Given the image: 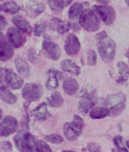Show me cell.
Masks as SVG:
<instances>
[{"label": "cell", "mask_w": 129, "mask_h": 152, "mask_svg": "<svg viewBox=\"0 0 129 152\" xmlns=\"http://www.w3.org/2000/svg\"><path fill=\"white\" fill-rule=\"evenodd\" d=\"M16 148L20 152H35L36 150V138L27 131L21 129L14 137Z\"/></svg>", "instance_id": "1"}, {"label": "cell", "mask_w": 129, "mask_h": 152, "mask_svg": "<svg viewBox=\"0 0 129 152\" xmlns=\"http://www.w3.org/2000/svg\"><path fill=\"white\" fill-rule=\"evenodd\" d=\"M126 96L122 92L111 94L106 98L104 105L109 110V116L112 117L120 115L125 108Z\"/></svg>", "instance_id": "2"}, {"label": "cell", "mask_w": 129, "mask_h": 152, "mask_svg": "<svg viewBox=\"0 0 129 152\" xmlns=\"http://www.w3.org/2000/svg\"><path fill=\"white\" fill-rule=\"evenodd\" d=\"M97 50L100 57L104 61H112L116 55V43L110 37L106 36L104 38L97 40Z\"/></svg>", "instance_id": "3"}, {"label": "cell", "mask_w": 129, "mask_h": 152, "mask_svg": "<svg viewBox=\"0 0 129 152\" xmlns=\"http://www.w3.org/2000/svg\"><path fill=\"white\" fill-rule=\"evenodd\" d=\"M74 121L66 123L64 126V133L70 142L75 141L79 137L84 126V121L79 115H74Z\"/></svg>", "instance_id": "4"}, {"label": "cell", "mask_w": 129, "mask_h": 152, "mask_svg": "<svg viewBox=\"0 0 129 152\" xmlns=\"http://www.w3.org/2000/svg\"><path fill=\"white\" fill-rule=\"evenodd\" d=\"M79 23L82 27L88 32L97 31L100 27L98 17L91 9H85L79 16Z\"/></svg>", "instance_id": "5"}, {"label": "cell", "mask_w": 129, "mask_h": 152, "mask_svg": "<svg viewBox=\"0 0 129 152\" xmlns=\"http://www.w3.org/2000/svg\"><path fill=\"white\" fill-rule=\"evenodd\" d=\"M43 87L40 84L35 83H29L24 86L22 89V97L26 101L30 102H36L40 99L43 95Z\"/></svg>", "instance_id": "6"}, {"label": "cell", "mask_w": 129, "mask_h": 152, "mask_svg": "<svg viewBox=\"0 0 129 152\" xmlns=\"http://www.w3.org/2000/svg\"><path fill=\"white\" fill-rule=\"evenodd\" d=\"M93 9L106 25H111L114 22L116 19V12L111 6L94 5Z\"/></svg>", "instance_id": "7"}, {"label": "cell", "mask_w": 129, "mask_h": 152, "mask_svg": "<svg viewBox=\"0 0 129 152\" xmlns=\"http://www.w3.org/2000/svg\"><path fill=\"white\" fill-rule=\"evenodd\" d=\"M18 123L14 117L6 116L0 124V136L5 137L14 133L17 130Z\"/></svg>", "instance_id": "8"}, {"label": "cell", "mask_w": 129, "mask_h": 152, "mask_svg": "<svg viewBox=\"0 0 129 152\" xmlns=\"http://www.w3.org/2000/svg\"><path fill=\"white\" fill-rule=\"evenodd\" d=\"M13 55V47L9 39L6 38L2 32H0V61H7L12 58Z\"/></svg>", "instance_id": "9"}, {"label": "cell", "mask_w": 129, "mask_h": 152, "mask_svg": "<svg viewBox=\"0 0 129 152\" xmlns=\"http://www.w3.org/2000/svg\"><path fill=\"white\" fill-rule=\"evenodd\" d=\"M97 102V98L94 92L86 93L79 102V108L81 112L88 114L92 110L93 107Z\"/></svg>", "instance_id": "10"}, {"label": "cell", "mask_w": 129, "mask_h": 152, "mask_svg": "<svg viewBox=\"0 0 129 152\" xmlns=\"http://www.w3.org/2000/svg\"><path fill=\"white\" fill-rule=\"evenodd\" d=\"M42 51L48 58L53 61H57L61 55V51L59 45L55 42L49 40H45L43 42Z\"/></svg>", "instance_id": "11"}, {"label": "cell", "mask_w": 129, "mask_h": 152, "mask_svg": "<svg viewBox=\"0 0 129 152\" xmlns=\"http://www.w3.org/2000/svg\"><path fill=\"white\" fill-rule=\"evenodd\" d=\"M4 81L12 89H19L23 86L24 80L11 69L5 68Z\"/></svg>", "instance_id": "12"}, {"label": "cell", "mask_w": 129, "mask_h": 152, "mask_svg": "<svg viewBox=\"0 0 129 152\" xmlns=\"http://www.w3.org/2000/svg\"><path fill=\"white\" fill-rule=\"evenodd\" d=\"M80 42L77 37L73 34H70L65 39L64 49L68 55L73 56L77 55L80 49Z\"/></svg>", "instance_id": "13"}, {"label": "cell", "mask_w": 129, "mask_h": 152, "mask_svg": "<svg viewBox=\"0 0 129 152\" xmlns=\"http://www.w3.org/2000/svg\"><path fill=\"white\" fill-rule=\"evenodd\" d=\"M7 37L11 44L15 48H20L25 44L26 38L17 28L10 27L7 30Z\"/></svg>", "instance_id": "14"}, {"label": "cell", "mask_w": 129, "mask_h": 152, "mask_svg": "<svg viewBox=\"0 0 129 152\" xmlns=\"http://www.w3.org/2000/svg\"><path fill=\"white\" fill-rule=\"evenodd\" d=\"M24 9L30 17L36 18L45 11V5L42 2L29 1L24 5Z\"/></svg>", "instance_id": "15"}, {"label": "cell", "mask_w": 129, "mask_h": 152, "mask_svg": "<svg viewBox=\"0 0 129 152\" xmlns=\"http://www.w3.org/2000/svg\"><path fill=\"white\" fill-rule=\"evenodd\" d=\"M49 27L51 30H55L59 34L62 35L69 31L70 23L67 21H64L57 18H53L49 22Z\"/></svg>", "instance_id": "16"}, {"label": "cell", "mask_w": 129, "mask_h": 152, "mask_svg": "<svg viewBox=\"0 0 129 152\" xmlns=\"http://www.w3.org/2000/svg\"><path fill=\"white\" fill-rule=\"evenodd\" d=\"M49 79L46 83V88L49 90H54L58 86V80H62L64 76L61 72L56 70H49L48 72Z\"/></svg>", "instance_id": "17"}, {"label": "cell", "mask_w": 129, "mask_h": 152, "mask_svg": "<svg viewBox=\"0 0 129 152\" xmlns=\"http://www.w3.org/2000/svg\"><path fill=\"white\" fill-rule=\"evenodd\" d=\"M12 22L22 33L30 34L33 31V28L30 23L20 15H16L12 18Z\"/></svg>", "instance_id": "18"}, {"label": "cell", "mask_w": 129, "mask_h": 152, "mask_svg": "<svg viewBox=\"0 0 129 152\" xmlns=\"http://www.w3.org/2000/svg\"><path fill=\"white\" fill-rule=\"evenodd\" d=\"M0 99L9 104H13L17 100V97L5 85H0Z\"/></svg>", "instance_id": "19"}, {"label": "cell", "mask_w": 129, "mask_h": 152, "mask_svg": "<svg viewBox=\"0 0 129 152\" xmlns=\"http://www.w3.org/2000/svg\"><path fill=\"white\" fill-rule=\"evenodd\" d=\"M32 114L35 117L36 119L40 121H44L47 120L51 116L50 113L48 110L47 104L45 103V102L39 104L36 108L34 109L32 112Z\"/></svg>", "instance_id": "20"}, {"label": "cell", "mask_w": 129, "mask_h": 152, "mask_svg": "<svg viewBox=\"0 0 129 152\" xmlns=\"http://www.w3.org/2000/svg\"><path fill=\"white\" fill-rule=\"evenodd\" d=\"M63 89L66 94L69 95H73L77 93L79 89V85L75 80L72 78H67L64 81Z\"/></svg>", "instance_id": "21"}, {"label": "cell", "mask_w": 129, "mask_h": 152, "mask_svg": "<svg viewBox=\"0 0 129 152\" xmlns=\"http://www.w3.org/2000/svg\"><path fill=\"white\" fill-rule=\"evenodd\" d=\"M60 67L64 71L68 72L70 74H73L75 75H79L81 73V69L79 66L72 60L67 59L61 62Z\"/></svg>", "instance_id": "22"}, {"label": "cell", "mask_w": 129, "mask_h": 152, "mask_svg": "<svg viewBox=\"0 0 129 152\" xmlns=\"http://www.w3.org/2000/svg\"><path fill=\"white\" fill-rule=\"evenodd\" d=\"M119 69V77L116 82L119 84H123L126 83L129 77V67L125 62H119L117 64Z\"/></svg>", "instance_id": "23"}, {"label": "cell", "mask_w": 129, "mask_h": 152, "mask_svg": "<svg viewBox=\"0 0 129 152\" xmlns=\"http://www.w3.org/2000/svg\"><path fill=\"white\" fill-rule=\"evenodd\" d=\"M15 67L19 74L24 77H27L30 74V67L27 62L22 58H17L15 59Z\"/></svg>", "instance_id": "24"}, {"label": "cell", "mask_w": 129, "mask_h": 152, "mask_svg": "<svg viewBox=\"0 0 129 152\" xmlns=\"http://www.w3.org/2000/svg\"><path fill=\"white\" fill-rule=\"evenodd\" d=\"M91 118L102 119L109 116V110L106 107H97L92 108L89 114Z\"/></svg>", "instance_id": "25"}, {"label": "cell", "mask_w": 129, "mask_h": 152, "mask_svg": "<svg viewBox=\"0 0 129 152\" xmlns=\"http://www.w3.org/2000/svg\"><path fill=\"white\" fill-rule=\"evenodd\" d=\"M84 11V6L83 5L79 2L74 3L68 12V17L70 20H75L79 18L81 14Z\"/></svg>", "instance_id": "26"}, {"label": "cell", "mask_w": 129, "mask_h": 152, "mask_svg": "<svg viewBox=\"0 0 129 152\" xmlns=\"http://www.w3.org/2000/svg\"><path fill=\"white\" fill-rule=\"evenodd\" d=\"M20 10V7L17 5L16 2L13 1L7 2L5 3L0 5V11L1 12H6V13L11 14V15H14Z\"/></svg>", "instance_id": "27"}, {"label": "cell", "mask_w": 129, "mask_h": 152, "mask_svg": "<svg viewBox=\"0 0 129 152\" xmlns=\"http://www.w3.org/2000/svg\"><path fill=\"white\" fill-rule=\"evenodd\" d=\"M48 103L51 107H58L64 104V99L60 92H54L48 99Z\"/></svg>", "instance_id": "28"}, {"label": "cell", "mask_w": 129, "mask_h": 152, "mask_svg": "<svg viewBox=\"0 0 129 152\" xmlns=\"http://www.w3.org/2000/svg\"><path fill=\"white\" fill-rule=\"evenodd\" d=\"M47 1L50 9L56 14L61 13L66 7L65 0H47Z\"/></svg>", "instance_id": "29"}, {"label": "cell", "mask_w": 129, "mask_h": 152, "mask_svg": "<svg viewBox=\"0 0 129 152\" xmlns=\"http://www.w3.org/2000/svg\"><path fill=\"white\" fill-rule=\"evenodd\" d=\"M115 145L118 148V152H128L127 147L125 145L124 139L122 135H117L113 139Z\"/></svg>", "instance_id": "30"}, {"label": "cell", "mask_w": 129, "mask_h": 152, "mask_svg": "<svg viewBox=\"0 0 129 152\" xmlns=\"http://www.w3.org/2000/svg\"><path fill=\"white\" fill-rule=\"evenodd\" d=\"M48 23L45 21H41L35 24L34 27V35L36 37H40L45 33V30L47 28Z\"/></svg>", "instance_id": "31"}, {"label": "cell", "mask_w": 129, "mask_h": 152, "mask_svg": "<svg viewBox=\"0 0 129 152\" xmlns=\"http://www.w3.org/2000/svg\"><path fill=\"white\" fill-rule=\"evenodd\" d=\"M45 140L53 144H60L64 142V138L58 134H51L45 136Z\"/></svg>", "instance_id": "32"}, {"label": "cell", "mask_w": 129, "mask_h": 152, "mask_svg": "<svg viewBox=\"0 0 129 152\" xmlns=\"http://www.w3.org/2000/svg\"><path fill=\"white\" fill-rule=\"evenodd\" d=\"M36 152H52L51 149L46 142L42 140H39L37 142Z\"/></svg>", "instance_id": "33"}, {"label": "cell", "mask_w": 129, "mask_h": 152, "mask_svg": "<svg viewBox=\"0 0 129 152\" xmlns=\"http://www.w3.org/2000/svg\"><path fill=\"white\" fill-rule=\"evenodd\" d=\"M97 63V55L94 50H89L87 56V64L89 66H94Z\"/></svg>", "instance_id": "34"}, {"label": "cell", "mask_w": 129, "mask_h": 152, "mask_svg": "<svg viewBox=\"0 0 129 152\" xmlns=\"http://www.w3.org/2000/svg\"><path fill=\"white\" fill-rule=\"evenodd\" d=\"M39 58V55L37 54V52L33 49L30 48L28 51V59L32 63H36Z\"/></svg>", "instance_id": "35"}, {"label": "cell", "mask_w": 129, "mask_h": 152, "mask_svg": "<svg viewBox=\"0 0 129 152\" xmlns=\"http://www.w3.org/2000/svg\"><path fill=\"white\" fill-rule=\"evenodd\" d=\"M87 148L88 152H101V145L96 142H91L88 144Z\"/></svg>", "instance_id": "36"}, {"label": "cell", "mask_w": 129, "mask_h": 152, "mask_svg": "<svg viewBox=\"0 0 129 152\" xmlns=\"http://www.w3.org/2000/svg\"><path fill=\"white\" fill-rule=\"evenodd\" d=\"M0 147L2 148L3 150L6 151H10L12 150V143L9 142H2L0 143Z\"/></svg>", "instance_id": "37"}, {"label": "cell", "mask_w": 129, "mask_h": 152, "mask_svg": "<svg viewBox=\"0 0 129 152\" xmlns=\"http://www.w3.org/2000/svg\"><path fill=\"white\" fill-rule=\"evenodd\" d=\"M7 25H8V23H7L5 17L2 16V15H0V30H4Z\"/></svg>", "instance_id": "38"}, {"label": "cell", "mask_w": 129, "mask_h": 152, "mask_svg": "<svg viewBox=\"0 0 129 152\" xmlns=\"http://www.w3.org/2000/svg\"><path fill=\"white\" fill-rule=\"evenodd\" d=\"M5 72V68L0 67V85H3V84H2V83L5 82V81H4Z\"/></svg>", "instance_id": "39"}, {"label": "cell", "mask_w": 129, "mask_h": 152, "mask_svg": "<svg viewBox=\"0 0 129 152\" xmlns=\"http://www.w3.org/2000/svg\"><path fill=\"white\" fill-rule=\"evenodd\" d=\"M106 36H107V33H106L105 31H102V32H101V33H99V34L96 35V39H97V40H99V39H101L105 37Z\"/></svg>", "instance_id": "40"}, {"label": "cell", "mask_w": 129, "mask_h": 152, "mask_svg": "<svg viewBox=\"0 0 129 152\" xmlns=\"http://www.w3.org/2000/svg\"><path fill=\"white\" fill-rule=\"evenodd\" d=\"M95 1H97V2H99L101 4H104V5H106V4H107L109 2V0H95Z\"/></svg>", "instance_id": "41"}, {"label": "cell", "mask_w": 129, "mask_h": 152, "mask_svg": "<svg viewBox=\"0 0 129 152\" xmlns=\"http://www.w3.org/2000/svg\"><path fill=\"white\" fill-rule=\"evenodd\" d=\"M72 0H65V4H66V7L68 6V5H70V4L72 2Z\"/></svg>", "instance_id": "42"}, {"label": "cell", "mask_w": 129, "mask_h": 152, "mask_svg": "<svg viewBox=\"0 0 129 152\" xmlns=\"http://www.w3.org/2000/svg\"><path fill=\"white\" fill-rule=\"evenodd\" d=\"M125 56H126V58H127L128 59V62H129V49H128V52H126Z\"/></svg>", "instance_id": "43"}, {"label": "cell", "mask_w": 129, "mask_h": 152, "mask_svg": "<svg viewBox=\"0 0 129 152\" xmlns=\"http://www.w3.org/2000/svg\"><path fill=\"white\" fill-rule=\"evenodd\" d=\"M125 2L126 5H127L128 6H129V0H125Z\"/></svg>", "instance_id": "44"}, {"label": "cell", "mask_w": 129, "mask_h": 152, "mask_svg": "<svg viewBox=\"0 0 129 152\" xmlns=\"http://www.w3.org/2000/svg\"><path fill=\"white\" fill-rule=\"evenodd\" d=\"M2 110H1V109H0V120H1V118H2Z\"/></svg>", "instance_id": "45"}, {"label": "cell", "mask_w": 129, "mask_h": 152, "mask_svg": "<svg viewBox=\"0 0 129 152\" xmlns=\"http://www.w3.org/2000/svg\"><path fill=\"white\" fill-rule=\"evenodd\" d=\"M61 152H75V151H63Z\"/></svg>", "instance_id": "46"}, {"label": "cell", "mask_w": 129, "mask_h": 152, "mask_svg": "<svg viewBox=\"0 0 129 152\" xmlns=\"http://www.w3.org/2000/svg\"><path fill=\"white\" fill-rule=\"evenodd\" d=\"M126 145H127V147L129 148V141H127V142H126Z\"/></svg>", "instance_id": "47"}, {"label": "cell", "mask_w": 129, "mask_h": 152, "mask_svg": "<svg viewBox=\"0 0 129 152\" xmlns=\"http://www.w3.org/2000/svg\"><path fill=\"white\" fill-rule=\"evenodd\" d=\"M112 152H116V151H115L114 149H112Z\"/></svg>", "instance_id": "48"}, {"label": "cell", "mask_w": 129, "mask_h": 152, "mask_svg": "<svg viewBox=\"0 0 129 152\" xmlns=\"http://www.w3.org/2000/svg\"><path fill=\"white\" fill-rule=\"evenodd\" d=\"M0 1H2V0H0Z\"/></svg>", "instance_id": "49"}]
</instances>
